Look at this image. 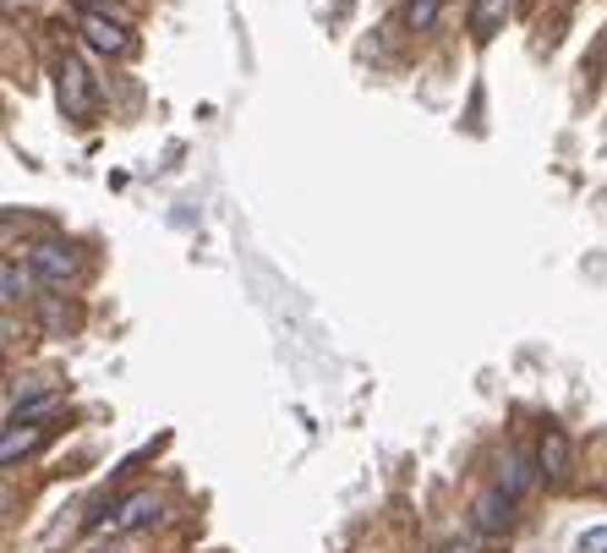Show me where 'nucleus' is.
Wrapping results in <instances>:
<instances>
[{
  "label": "nucleus",
  "mask_w": 607,
  "mask_h": 553,
  "mask_svg": "<svg viewBox=\"0 0 607 553\" xmlns=\"http://www.w3.org/2000/svg\"><path fill=\"white\" fill-rule=\"evenodd\" d=\"M56 99H61V116H71V121H93V116H99L93 71L82 67L77 56H67V61L56 67Z\"/></svg>",
  "instance_id": "nucleus-1"
},
{
  "label": "nucleus",
  "mask_w": 607,
  "mask_h": 553,
  "mask_svg": "<svg viewBox=\"0 0 607 553\" xmlns=\"http://www.w3.org/2000/svg\"><path fill=\"white\" fill-rule=\"evenodd\" d=\"M159 515H165V498L142 487V493H127V498H121V504H116L110 515H99L93 526H105L110 537H127V532H148V526H153Z\"/></svg>",
  "instance_id": "nucleus-2"
},
{
  "label": "nucleus",
  "mask_w": 607,
  "mask_h": 553,
  "mask_svg": "<svg viewBox=\"0 0 607 553\" xmlns=\"http://www.w3.org/2000/svg\"><path fill=\"white\" fill-rule=\"evenodd\" d=\"M82 39H88L99 56H110V61L132 56V33H127V22L110 17V11H82Z\"/></svg>",
  "instance_id": "nucleus-3"
},
{
  "label": "nucleus",
  "mask_w": 607,
  "mask_h": 553,
  "mask_svg": "<svg viewBox=\"0 0 607 553\" xmlns=\"http://www.w3.org/2000/svg\"><path fill=\"white\" fill-rule=\"evenodd\" d=\"M77 269H82V258H77L71 241H39L33 247V275L44 279V285H71Z\"/></svg>",
  "instance_id": "nucleus-4"
},
{
  "label": "nucleus",
  "mask_w": 607,
  "mask_h": 553,
  "mask_svg": "<svg viewBox=\"0 0 607 553\" xmlns=\"http://www.w3.org/2000/svg\"><path fill=\"white\" fill-rule=\"evenodd\" d=\"M569 461H575V450H569V433H564V427H547V433H541V444H537V472L553 487H558L564 477H569Z\"/></svg>",
  "instance_id": "nucleus-5"
},
{
  "label": "nucleus",
  "mask_w": 607,
  "mask_h": 553,
  "mask_svg": "<svg viewBox=\"0 0 607 553\" xmlns=\"http://www.w3.org/2000/svg\"><path fill=\"white\" fill-rule=\"evenodd\" d=\"M471 521H476V532H487V537L509 532V526H515V493H504V487H498V493H481Z\"/></svg>",
  "instance_id": "nucleus-6"
},
{
  "label": "nucleus",
  "mask_w": 607,
  "mask_h": 553,
  "mask_svg": "<svg viewBox=\"0 0 607 553\" xmlns=\"http://www.w3.org/2000/svg\"><path fill=\"white\" fill-rule=\"evenodd\" d=\"M39 444H44V427H22V422H11V427H6V438H0V461H6V466H17V461H22V455H33Z\"/></svg>",
  "instance_id": "nucleus-7"
},
{
  "label": "nucleus",
  "mask_w": 607,
  "mask_h": 553,
  "mask_svg": "<svg viewBox=\"0 0 607 553\" xmlns=\"http://www.w3.org/2000/svg\"><path fill=\"white\" fill-rule=\"evenodd\" d=\"M504 11H509V0H476V6H471L476 39H492V28L504 22Z\"/></svg>",
  "instance_id": "nucleus-8"
},
{
  "label": "nucleus",
  "mask_w": 607,
  "mask_h": 553,
  "mask_svg": "<svg viewBox=\"0 0 607 553\" xmlns=\"http://www.w3.org/2000/svg\"><path fill=\"white\" fill-rule=\"evenodd\" d=\"M526 483H531V466H526V455H504V472H498V487L504 493H526Z\"/></svg>",
  "instance_id": "nucleus-9"
},
{
  "label": "nucleus",
  "mask_w": 607,
  "mask_h": 553,
  "mask_svg": "<svg viewBox=\"0 0 607 553\" xmlns=\"http://www.w3.org/2000/svg\"><path fill=\"white\" fill-rule=\"evenodd\" d=\"M33 269H28V275H22V269H17V264H11V258H6V269H0V302H6V307H11V302H17V296H28V285H33Z\"/></svg>",
  "instance_id": "nucleus-10"
},
{
  "label": "nucleus",
  "mask_w": 607,
  "mask_h": 553,
  "mask_svg": "<svg viewBox=\"0 0 607 553\" xmlns=\"http://www.w3.org/2000/svg\"><path fill=\"white\" fill-rule=\"evenodd\" d=\"M438 6H444V0H405V22L421 33V28H432V22H438Z\"/></svg>",
  "instance_id": "nucleus-11"
},
{
  "label": "nucleus",
  "mask_w": 607,
  "mask_h": 553,
  "mask_svg": "<svg viewBox=\"0 0 607 553\" xmlns=\"http://www.w3.org/2000/svg\"><path fill=\"white\" fill-rule=\"evenodd\" d=\"M39 318H44V329H50V335H67V329H71V313H67V302H61V296H50V302L39 307Z\"/></svg>",
  "instance_id": "nucleus-12"
},
{
  "label": "nucleus",
  "mask_w": 607,
  "mask_h": 553,
  "mask_svg": "<svg viewBox=\"0 0 607 553\" xmlns=\"http://www.w3.org/2000/svg\"><path fill=\"white\" fill-rule=\"evenodd\" d=\"M580 553H607V526H591V532H580Z\"/></svg>",
  "instance_id": "nucleus-13"
},
{
  "label": "nucleus",
  "mask_w": 607,
  "mask_h": 553,
  "mask_svg": "<svg viewBox=\"0 0 607 553\" xmlns=\"http://www.w3.org/2000/svg\"><path fill=\"white\" fill-rule=\"evenodd\" d=\"M438 553H481V549H471V543H449V549H438Z\"/></svg>",
  "instance_id": "nucleus-14"
},
{
  "label": "nucleus",
  "mask_w": 607,
  "mask_h": 553,
  "mask_svg": "<svg viewBox=\"0 0 607 553\" xmlns=\"http://www.w3.org/2000/svg\"><path fill=\"white\" fill-rule=\"evenodd\" d=\"M93 553H127V549L121 543H105V549H93Z\"/></svg>",
  "instance_id": "nucleus-15"
}]
</instances>
